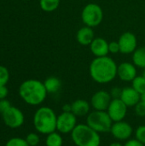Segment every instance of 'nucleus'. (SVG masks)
Masks as SVG:
<instances>
[{
  "mask_svg": "<svg viewBox=\"0 0 145 146\" xmlns=\"http://www.w3.org/2000/svg\"><path fill=\"white\" fill-rule=\"evenodd\" d=\"M118 65L109 56L95 57L90 64L89 72L91 79L98 84H108L117 77Z\"/></svg>",
  "mask_w": 145,
  "mask_h": 146,
  "instance_id": "obj_1",
  "label": "nucleus"
},
{
  "mask_svg": "<svg viewBox=\"0 0 145 146\" xmlns=\"http://www.w3.org/2000/svg\"><path fill=\"white\" fill-rule=\"evenodd\" d=\"M18 92L21 98L32 106H38L43 104L48 94L44 82L35 79L23 81L19 86Z\"/></svg>",
  "mask_w": 145,
  "mask_h": 146,
  "instance_id": "obj_2",
  "label": "nucleus"
},
{
  "mask_svg": "<svg viewBox=\"0 0 145 146\" xmlns=\"http://www.w3.org/2000/svg\"><path fill=\"white\" fill-rule=\"evenodd\" d=\"M57 115L50 107L42 106L33 115V126L35 130L41 134L48 135L56 131Z\"/></svg>",
  "mask_w": 145,
  "mask_h": 146,
  "instance_id": "obj_3",
  "label": "nucleus"
},
{
  "mask_svg": "<svg viewBox=\"0 0 145 146\" xmlns=\"http://www.w3.org/2000/svg\"><path fill=\"white\" fill-rule=\"evenodd\" d=\"M71 139L76 146H100V133L85 124H78L71 133Z\"/></svg>",
  "mask_w": 145,
  "mask_h": 146,
  "instance_id": "obj_4",
  "label": "nucleus"
},
{
  "mask_svg": "<svg viewBox=\"0 0 145 146\" xmlns=\"http://www.w3.org/2000/svg\"><path fill=\"white\" fill-rule=\"evenodd\" d=\"M113 123L107 111L93 110L86 116V124L100 134L110 133Z\"/></svg>",
  "mask_w": 145,
  "mask_h": 146,
  "instance_id": "obj_5",
  "label": "nucleus"
},
{
  "mask_svg": "<svg viewBox=\"0 0 145 146\" xmlns=\"http://www.w3.org/2000/svg\"><path fill=\"white\" fill-rule=\"evenodd\" d=\"M81 20L85 26L92 28L99 26L103 20V10L102 7L95 3L86 4L82 9Z\"/></svg>",
  "mask_w": 145,
  "mask_h": 146,
  "instance_id": "obj_6",
  "label": "nucleus"
},
{
  "mask_svg": "<svg viewBox=\"0 0 145 146\" xmlns=\"http://www.w3.org/2000/svg\"><path fill=\"white\" fill-rule=\"evenodd\" d=\"M77 125V116L72 112L62 111L59 115H57L56 131L62 134H71Z\"/></svg>",
  "mask_w": 145,
  "mask_h": 146,
  "instance_id": "obj_7",
  "label": "nucleus"
},
{
  "mask_svg": "<svg viewBox=\"0 0 145 146\" xmlns=\"http://www.w3.org/2000/svg\"><path fill=\"white\" fill-rule=\"evenodd\" d=\"M3 123L11 129L21 127L25 122V115L23 112L14 106H11L7 111L2 115Z\"/></svg>",
  "mask_w": 145,
  "mask_h": 146,
  "instance_id": "obj_8",
  "label": "nucleus"
},
{
  "mask_svg": "<svg viewBox=\"0 0 145 146\" xmlns=\"http://www.w3.org/2000/svg\"><path fill=\"white\" fill-rule=\"evenodd\" d=\"M110 133L116 140L126 141L130 139L133 134V128L130 123L123 120L113 123Z\"/></svg>",
  "mask_w": 145,
  "mask_h": 146,
  "instance_id": "obj_9",
  "label": "nucleus"
},
{
  "mask_svg": "<svg viewBox=\"0 0 145 146\" xmlns=\"http://www.w3.org/2000/svg\"><path fill=\"white\" fill-rule=\"evenodd\" d=\"M127 109L128 107L121 98H115L112 99L106 111L112 119L113 122H116L123 121L126 118L127 115Z\"/></svg>",
  "mask_w": 145,
  "mask_h": 146,
  "instance_id": "obj_10",
  "label": "nucleus"
},
{
  "mask_svg": "<svg viewBox=\"0 0 145 146\" xmlns=\"http://www.w3.org/2000/svg\"><path fill=\"white\" fill-rule=\"evenodd\" d=\"M120 45V52L125 55L132 54L138 48V38L133 33H123L118 40Z\"/></svg>",
  "mask_w": 145,
  "mask_h": 146,
  "instance_id": "obj_11",
  "label": "nucleus"
},
{
  "mask_svg": "<svg viewBox=\"0 0 145 146\" xmlns=\"http://www.w3.org/2000/svg\"><path fill=\"white\" fill-rule=\"evenodd\" d=\"M111 101L112 98L110 93L105 90H100L91 96L90 104L94 110L106 111Z\"/></svg>",
  "mask_w": 145,
  "mask_h": 146,
  "instance_id": "obj_12",
  "label": "nucleus"
},
{
  "mask_svg": "<svg viewBox=\"0 0 145 146\" xmlns=\"http://www.w3.org/2000/svg\"><path fill=\"white\" fill-rule=\"evenodd\" d=\"M117 76L125 82H132L137 76V67L132 62H124L118 65Z\"/></svg>",
  "mask_w": 145,
  "mask_h": 146,
  "instance_id": "obj_13",
  "label": "nucleus"
},
{
  "mask_svg": "<svg viewBox=\"0 0 145 146\" xmlns=\"http://www.w3.org/2000/svg\"><path fill=\"white\" fill-rule=\"evenodd\" d=\"M123 103L128 107H135L141 101V94L138 93L132 86L122 88V92L120 98Z\"/></svg>",
  "mask_w": 145,
  "mask_h": 146,
  "instance_id": "obj_14",
  "label": "nucleus"
},
{
  "mask_svg": "<svg viewBox=\"0 0 145 146\" xmlns=\"http://www.w3.org/2000/svg\"><path fill=\"white\" fill-rule=\"evenodd\" d=\"M90 50L95 57H102L109 55V42L101 37L95 38L91 43Z\"/></svg>",
  "mask_w": 145,
  "mask_h": 146,
  "instance_id": "obj_15",
  "label": "nucleus"
},
{
  "mask_svg": "<svg viewBox=\"0 0 145 146\" xmlns=\"http://www.w3.org/2000/svg\"><path fill=\"white\" fill-rule=\"evenodd\" d=\"M91 108V104L85 99H77L71 104V112L77 117L87 116Z\"/></svg>",
  "mask_w": 145,
  "mask_h": 146,
  "instance_id": "obj_16",
  "label": "nucleus"
},
{
  "mask_svg": "<svg viewBox=\"0 0 145 146\" xmlns=\"http://www.w3.org/2000/svg\"><path fill=\"white\" fill-rule=\"evenodd\" d=\"M94 38H95V34H94L93 28L87 26H84L80 27L76 33V39L78 43L84 46L90 45Z\"/></svg>",
  "mask_w": 145,
  "mask_h": 146,
  "instance_id": "obj_17",
  "label": "nucleus"
},
{
  "mask_svg": "<svg viewBox=\"0 0 145 146\" xmlns=\"http://www.w3.org/2000/svg\"><path fill=\"white\" fill-rule=\"evenodd\" d=\"M44 87L48 94H55L62 88V81L56 76H50L44 81Z\"/></svg>",
  "mask_w": 145,
  "mask_h": 146,
  "instance_id": "obj_18",
  "label": "nucleus"
},
{
  "mask_svg": "<svg viewBox=\"0 0 145 146\" xmlns=\"http://www.w3.org/2000/svg\"><path fill=\"white\" fill-rule=\"evenodd\" d=\"M132 62L137 68H145V46L138 47L132 53Z\"/></svg>",
  "mask_w": 145,
  "mask_h": 146,
  "instance_id": "obj_19",
  "label": "nucleus"
},
{
  "mask_svg": "<svg viewBox=\"0 0 145 146\" xmlns=\"http://www.w3.org/2000/svg\"><path fill=\"white\" fill-rule=\"evenodd\" d=\"M46 146H62L63 145V138L62 133L57 131H55L48 135L45 139Z\"/></svg>",
  "mask_w": 145,
  "mask_h": 146,
  "instance_id": "obj_20",
  "label": "nucleus"
},
{
  "mask_svg": "<svg viewBox=\"0 0 145 146\" xmlns=\"http://www.w3.org/2000/svg\"><path fill=\"white\" fill-rule=\"evenodd\" d=\"M60 0H39V6L45 12H53L58 9Z\"/></svg>",
  "mask_w": 145,
  "mask_h": 146,
  "instance_id": "obj_21",
  "label": "nucleus"
},
{
  "mask_svg": "<svg viewBox=\"0 0 145 146\" xmlns=\"http://www.w3.org/2000/svg\"><path fill=\"white\" fill-rule=\"evenodd\" d=\"M132 86L141 95L145 92V79L143 75H138L132 81Z\"/></svg>",
  "mask_w": 145,
  "mask_h": 146,
  "instance_id": "obj_22",
  "label": "nucleus"
},
{
  "mask_svg": "<svg viewBox=\"0 0 145 146\" xmlns=\"http://www.w3.org/2000/svg\"><path fill=\"white\" fill-rule=\"evenodd\" d=\"M26 141L29 146H38L40 142L39 135L36 133H30L26 137Z\"/></svg>",
  "mask_w": 145,
  "mask_h": 146,
  "instance_id": "obj_23",
  "label": "nucleus"
},
{
  "mask_svg": "<svg viewBox=\"0 0 145 146\" xmlns=\"http://www.w3.org/2000/svg\"><path fill=\"white\" fill-rule=\"evenodd\" d=\"M5 146H29L25 139L20 137H14L9 139Z\"/></svg>",
  "mask_w": 145,
  "mask_h": 146,
  "instance_id": "obj_24",
  "label": "nucleus"
},
{
  "mask_svg": "<svg viewBox=\"0 0 145 146\" xmlns=\"http://www.w3.org/2000/svg\"><path fill=\"white\" fill-rule=\"evenodd\" d=\"M9 80V72L4 66L0 65V86H6Z\"/></svg>",
  "mask_w": 145,
  "mask_h": 146,
  "instance_id": "obj_25",
  "label": "nucleus"
},
{
  "mask_svg": "<svg viewBox=\"0 0 145 146\" xmlns=\"http://www.w3.org/2000/svg\"><path fill=\"white\" fill-rule=\"evenodd\" d=\"M135 139L145 145V125H141L134 132Z\"/></svg>",
  "mask_w": 145,
  "mask_h": 146,
  "instance_id": "obj_26",
  "label": "nucleus"
},
{
  "mask_svg": "<svg viewBox=\"0 0 145 146\" xmlns=\"http://www.w3.org/2000/svg\"><path fill=\"white\" fill-rule=\"evenodd\" d=\"M135 114L139 117H145V102L140 101L136 106L134 107Z\"/></svg>",
  "mask_w": 145,
  "mask_h": 146,
  "instance_id": "obj_27",
  "label": "nucleus"
},
{
  "mask_svg": "<svg viewBox=\"0 0 145 146\" xmlns=\"http://www.w3.org/2000/svg\"><path fill=\"white\" fill-rule=\"evenodd\" d=\"M109 51L112 54H116L120 52V45L118 41H111L109 43Z\"/></svg>",
  "mask_w": 145,
  "mask_h": 146,
  "instance_id": "obj_28",
  "label": "nucleus"
},
{
  "mask_svg": "<svg viewBox=\"0 0 145 146\" xmlns=\"http://www.w3.org/2000/svg\"><path fill=\"white\" fill-rule=\"evenodd\" d=\"M11 104L9 100L5 99H1L0 100V114L3 115L5 111H7L10 107H11Z\"/></svg>",
  "mask_w": 145,
  "mask_h": 146,
  "instance_id": "obj_29",
  "label": "nucleus"
},
{
  "mask_svg": "<svg viewBox=\"0 0 145 146\" xmlns=\"http://www.w3.org/2000/svg\"><path fill=\"white\" fill-rule=\"evenodd\" d=\"M121 92H122V88H120V87H113L109 92L112 99L120 98L121 95Z\"/></svg>",
  "mask_w": 145,
  "mask_h": 146,
  "instance_id": "obj_30",
  "label": "nucleus"
},
{
  "mask_svg": "<svg viewBox=\"0 0 145 146\" xmlns=\"http://www.w3.org/2000/svg\"><path fill=\"white\" fill-rule=\"evenodd\" d=\"M124 146H145L144 144H142L140 141H138L136 139H130L126 141L124 144Z\"/></svg>",
  "mask_w": 145,
  "mask_h": 146,
  "instance_id": "obj_31",
  "label": "nucleus"
},
{
  "mask_svg": "<svg viewBox=\"0 0 145 146\" xmlns=\"http://www.w3.org/2000/svg\"><path fill=\"white\" fill-rule=\"evenodd\" d=\"M9 94V90L6 87V86H0V100L5 99Z\"/></svg>",
  "mask_w": 145,
  "mask_h": 146,
  "instance_id": "obj_32",
  "label": "nucleus"
},
{
  "mask_svg": "<svg viewBox=\"0 0 145 146\" xmlns=\"http://www.w3.org/2000/svg\"><path fill=\"white\" fill-rule=\"evenodd\" d=\"M62 111L63 112H71V104H66L62 107Z\"/></svg>",
  "mask_w": 145,
  "mask_h": 146,
  "instance_id": "obj_33",
  "label": "nucleus"
},
{
  "mask_svg": "<svg viewBox=\"0 0 145 146\" xmlns=\"http://www.w3.org/2000/svg\"><path fill=\"white\" fill-rule=\"evenodd\" d=\"M109 146H124V145H122L121 142H113V143H111L110 145Z\"/></svg>",
  "mask_w": 145,
  "mask_h": 146,
  "instance_id": "obj_34",
  "label": "nucleus"
},
{
  "mask_svg": "<svg viewBox=\"0 0 145 146\" xmlns=\"http://www.w3.org/2000/svg\"><path fill=\"white\" fill-rule=\"evenodd\" d=\"M141 100L142 101H144V102H145V92L141 95Z\"/></svg>",
  "mask_w": 145,
  "mask_h": 146,
  "instance_id": "obj_35",
  "label": "nucleus"
},
{
  "mask_svg": "<svg viewBox=\"0 0 145 146\" xmlns=\"http://www.w3.org/2000/svg\"><path fill=\"white\" fill-rule=\"evenodd\" d=\"M142 75H143V76L144 77V79H145V68H144V72H143V74H142Z\"/></svg>",
  "mask_w": 145,
  "mask_h": 146,
  "instance_id": "obj_36",
  "label": "nucleus"
},
{
  "mask_svg": "<svg viewBox=\"0 0 145 146\" xmlns=\"http://www.w3.org/2000/svg\"><path fill=\"white\" fill-rule=\"evenodd\" d=\"M26 1H27V0H26Z\"/></svg>",
  "mask_w": 145,
  "mask_h": 146,
  "instance_id": "obj_37",
  "label": "nucleus"
}]
</instances>
